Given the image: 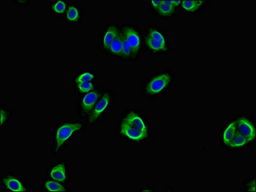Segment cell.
Segmentation results:
<instances>
[{
    "instance_id": "cell-21",
    "label": "cell",
    "mask_w": 256,
    "mask_h": 192,
    "mask_svg": "<svg viewBox=\"0 0 256 192\" xmlns=\"http://www.w3.org/2000/svg\"><path fill=\"white\" fill-rule=\"evenodd\" d=\"M249 144L243 135L238 132L232 141L226 147L230 151H238L246 148Z\"/></svg>"
},
{
    "instance_id": "cell-9",
    "label": "cell",
    "mask_w": 256,
    "mask_h": 192,
    "mask_svg": "<svg viewBox=\"0 0 256 192\" xmlns=\"http://www.w3.org/2000/svg\"><path fill=\"white\" fill-rule=\"evenodd\" d=\"M117 135L120 139L133 145H141L150 140L141 131L120 119L118 123Z\"/></svg>"
},
{
    "instance_id": "cell-22",
    "label": "cell",
    "mask_w": 256,
    "mask_h": 192,
    "mask_svg": "<svg viewBox=\"0 0 256 192\" xmlns=\"http://www.w3.org/2000/svg\"><path fill=\"white\" fill-rule=\"evenodd\" d=\"M98 87L96 85V81H90V82H84L78 83V84L73 85V89L74 92L79 96H83L86 94L89 93L95 88Z\"/></svg>"
},
{
    "instance_id": "cell-1",
    "label": "cell",
    "mask_w": 256,
    "mask_h": 192,
    "mask_svg": "<svg viewBox=\"0 0 256 192\" xmlns=\"http://www.w3.org/2000/svg\"><path fill=\"white\" fill-rule=\"evenodd\" d=\"M87 124L82 121H62L52 128L50 151L52 155L58 157L84 132Z\"/></svg>"
},
{
    "instance_id": "cell-24",
    "label": "cell",
    "mask_w": 256,
    "mask_h": 192,
    "mask_svg": "<svg viewBox=\"0 0 256 192\" xmlns=\"http://www.w3.org/2000/svg\"><path fill=\"white\" fill-rule=\"evenodd\" d=\"M244 191L256 192V178L252 180H246L244 184Z\"/></svg>"
},
{
    "instance_id": "cell-5",
    "label": "cell",
    "mask_w": 256,
    "mask_h": 192,
    "mask_svg": "<svg viewBox=\"0 0 256 192\" xmlns=\"http://www.w3.org/2000/svg\"><path fill=\"white\" fill-rule=\"evenodd\" d=\"M120 119L141 131L150 140L154 139V134L150 123L141 110L129 108L123 112Z\"/></svg>"
},
{
    "instance_id": "cell-6",
    "label": "cell",
    "mask_w": 256,
    "mask_h": 192,
    "mask_svg": "<svg viewBox=\"0 0 256 192\" xmlns=\"http://www.w3.org/2000/svg\"><path fill=\"white\" fill-rule=\"evenodd\" d=\"M121 28L126 41L132 49L134 61H137L144 49L142 29L136 24H124L121 26Z\"/></svg>"
},
{
    "instance_id": "cell-8",
    "label": "cell",
    "mask_w": 256,
    "mask_h": 192,
    "mask_svg": "<svg viewBox=\"0 0 256 192\" xmlns=\"http://www.w3.org/2000/svg\"><path fill=\"white\" fill-rule=\"evenodd\" d=\"M105 90L106 88L102 86L97 87L89 93L82 96L78 101H76V113L80 119H84L85 121L88 119Z\"/></svg>"
},
{
    "instance_id": "cell-25",
    "label": "cell",
    "mask_w": 256,
    "mask_h": 192,
    "mask_svg": "<svg viewBox=\"0 0 256 192\" xmlns=\"http://www.w3.org/2000/svg\"><path fill=\"white\" fill-rule=\"evenodd\" d=\"M162 3V1H147V6H148V10L153 13L158 10L160 7V4Z\"/></svg>"
},
{
    "instance_id": "cell-14",
    "label": "cell",
    "mask_w": 256,
    "mask_h": 192,
    "mask_svg": "<svg viewBox=\"0 0 256 192\" xmlns=\"http://www.w3.org/2000/svg\"><path fill=\"white\" fill-rule=\"evenodd\" d=\"M210 3V1H181L180 9L186 14H200Z\"/></svg>"
},
{
    "instance_id": "cell-16",
    "label": "cell",
    "mask_w": 256,
    "mask_h": 192,
    "mask_svg": "<svg viewBox=\"0 0 256 192\" xmlns=\"http://www.w3.org/2000/svg\"><path fill=\"white\" fill-rule=\"evenodd\" d=\"M238 133L236 119H230L226 122L221 132V141L222 145L226 147L234 139Z\"/></svg>"
},
{
    "instance_id": "cell-15",
    "label": "cell",
    "mask_w": 256,
    "mask_h": 192,
    "mask_svg": "<svg viewBox=\"0 0 256 192\" xmlns=\"http://www.w3.org/2000/svg\"><path fill=\"white\" fill-rule=\"evenodd\" d=\"M178 9L174 1H162L160 7L154 13L160 19H169L178 15Z\"/></svg>"
},
{
    "instance_id": "cell-20",
    "label": "cell",
    "mask_w": 256,
    "mask_h": 192,
    "mask_svg": "<svg viewBox=\"0 0 256 192\" xmlns=\"http://www.w3.org/2000/svg\"><path fill=\"white\" fill-rule=\"evenodd\" d=\"M124 34L122 28L118 33L116 37L111 44L108 52L107 55L111 58H120L121 57L122 47H123Z\"/></svg>"
},
{
    "instance_id": "cell-17",
    "label": "cell",
    "mask_w": 256,
    "mask_h": 192,
    "mask_svg": "<svg viewBox=\"0 0 256 192\" xmlns=\"http://www.w3.org/2000/svg\"><path fill=\"white\" fill-rule=\"evenodd\" d=\"M69 185L56 180L45 178L40 185V191L44 192H68L71 191Z\"/></svg>"
},
{
    "instance_id": "cell-10",
    "label": "cell",
    "mask_w": 256,
    "mask_h": 192,
    "mask_svg": "<svg viewBox=\"0 0 256 192\" xmlns=\"http://www.w3.org/2000/svg\"><path fill=\"white\" fill-rule=\"evenodd\" d=\"M46 178L69 185L72 180L70 167L67 160L54 162L46 169Z\"/></svg>"
},
{
    "instance_id": "cell-12",
    "label": "cell",
    "mask_w": 256,
    "mask_h": 192,
    "mask_svg": "<svg viewBox=\"0 0 256 192\" xmlns=\"http://www.w3.org/2000/svg\"><path fill=\"white\" fill-rule=\"evenodd\" d=\"M120 29L121 26L118 24L108 23L104 26L99 38L100 49L104 55H107L108 49Z\"/></svg>"
},
{
    "instance_id": "cell-3",
    "label": "cell",
    "mask_w": 256,
    "mask_h": 192,
    "mask_svg": "<svg viewBox=\"0 0 256 192\" xmlns=\"http://www.w3.org/2000/svg\"><path fill=\"white\" fill-rule=\"evenodd\" d=\"M142 45L144 49L153 56L168 55L172 51L168 33L154 24H147L142 31Z\"/></svg>"
},
{
    "instance_id": "cell-4",
    "label": "cell",
    "mask_w": 256,
    "mask_h": 192,
    "mask_svg": "<svg viewBox=\"0 0 256 192\" xmlns=\"http://www.w3.org/2000/svg\"><path fill=\"white\" fill-rule=\"evenodd\" d=\"M116 97V94L114 90L106 89L97 101L90 116L86 120L88 126L90 127H95L107 118L108 115L114 107Z\"/></svg>"
},
{
    "instance_id": "cell-11",
    "label": "cell",
    "mask_w": 256,
    "mask_h": 192,
    "mask_svg": "<svg viewBox=\"0 0 256 192\" xmlns=\"http://www.w3.org/2000/svg\"><path fill=\"white\" fill-rule=\"evenodd\" d=\"M238 132L243 135L252 145L256 141V123L252 115L248 114H240L236 117Z\"/></svg>"
},
{
    "instance_id": "cell-23",
    "label": "cell",
    "mask_w": 256,
    "mask_h": 192,
    "mask_svg": "<svg viewBox=\"0 0 256 192\" xmlns=\"http://www.w3.org/2000/svg\"><path fill=\"white\" fill-rule=\"evenodd\" d=\"M14 112L12 110L6 106H2L0 110V117H1V129L6 128L11 120L14 118Z\"/></svg>"
},
{
    "instance_id": "cell-7",
    "label": "cell",
    "mask_w": 256,
    "mask_h": 192,
    "mask_svg": "<svg viewBox=\"0 0 256 192\" xmlns=\"http://www.w3.org/2000/svg\"><path fill=\"white\" fill-rule=\"evenodd\" d=\"M0 188L4 192H30L31 187L26 178L8 171L0 176Z\"/></svg>"
},
{
    "instance_id": "cell-18",
    "label": "cell",
    "mask_w": 256,
    "mask_h": 192,
    "mask_svg": "<svg viewBox=\"0 0 256 192\" xmlns=\"http://www.w3.org/2000/svg\"><path fill=\"white\" fill-rule=\"evenodd\" d=\"M96 72L90 67H85L77 72L72 78L73 85L78 83L90 82V81H96Z\"/></svg>"
},
{
    "instance_id": "cell-13",
    "label": "cell",
    "mask_w": 256,
    "mask_h": 192,
    "mask_svg": "<svg viewBox=\"0 0 256 192\" xmlns=\"http://www.w3.org/2000/svg\"><path fill=\"white\" fill-rule=\"evenodd\" d=\"M85 12L82 6L76 2L70 1L64 19L70 25L78 26L82 24Z\"/></svg>"
},
{
    "instance_id": "cell-26",
    "label": "cell",
    "mask_w": 256,
    "mask_h": 192,
    "mask_svg": "<svg viewBox=\"0 0 256 192\" xmlns=\"http://www.w3.org/2000/svg\"><path fill=\"white\" fill-rule=\"evenodd\" d=\"M16 4L17 6H19L20 8H26V6L30 3V1H14Z\"/></svg>"
},
{
    "instance_id": "cell-2",
    "label": "cell",
    "mask_w": 256,
    "mask_h": 192,
    "mask_svg": "<svg viewBox=\"0 0 256 192\" xmlns=\"http://www.w3.org/2000/svg\"><path fill=\"white\" fill-rule=\"evenodd\" d=\"M176 78L175 71L170 68L152 72L142 83V95L148 100L160 98L171 89Z\"/></svg>"
},
{
    "instance_id": "cell-19",
    "label": "cell",
    "mask_w": 256,
    "mask_h": 192,
    "mask_svg": "<svg viewBox=\"0 0 256 192\" xmlns=\"http://www.w3.org/2000/svg\"><path fill=\"white\" fill-rule=\"evenodd\" d=\"M70 3V1L66 0L52 1L48 6V12L55 17H64Z\"/></svg>"
}]
</instances>
